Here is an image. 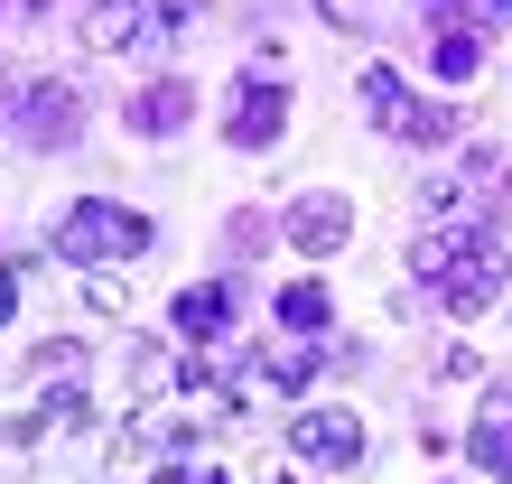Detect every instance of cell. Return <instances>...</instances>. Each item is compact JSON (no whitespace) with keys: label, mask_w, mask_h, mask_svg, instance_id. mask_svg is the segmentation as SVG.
<instances>
[{"label":"cell","mask_w":512,"mask_h":484,"mask_svg":"<svg viewBox=\"0 0 512 484\" xmlns=\"http://www.w3.org/2000/svg\"><path fill=\"white\" fill-rule=\"evenodd\" d=\"M419 280H438V298L447 308H485L494 298V280H503V252L485 233H438V242H419Z\"/></svg>","instance_id":"6da1fadb"},{"label":"cell","mask_w":512,"mask_h":484,"mask_svg":"<svg viewBox=\"0 0 512 484\" xmlns=\"http://www.w3.org/2000/svg\"><path fill=\"white\" fill-rule=\"evenodd\" d=\"M56 252L66 261H131V252H149V224L131 215V205H103V196H84V205H66V224H56Z\"/></svg>","instance_id":"7a4b0ae2"},{"label":"cell","mask_w":512,"mask_h":484,"mask_svg":"<svg viewBox=\"0 0 512 484\" xmlns=\"http://www.w3.org/2000/svg\"><path fill=\"white\" fill-rule=\"evenodd\" d=\"M289 457L298 466H364V419L354 410H298L289 419Z\"/></svg>","instance_id":"3957f363"},{"label":"cell","mask_w":512,"mask_h":484,"mask_svg":"<svg viewBox=\"0 0 512 484\" xmlns=\"http://www.w3.org/2000/svg\"><path fill=\"white\" fill-rule=\"evenodd\" d=\"M364 112L382 121V131H401V140H438V131H447V112L410 103V94H401V75H391V66H364Z\"/></svg>","instance_id":"277c9868"},{"label":"cell","mask_w":512,"mask_h":484,"mask_svg":"<svg viewBox=\"0 0 512 484\" xmlns=\"http://www.w3.org/2000/svg\"><path fill=\"white\" fill-rule=\"evenodd\" d=\"M224 131L243 140V149H270V140L289 131V94H280V84H261V75H252V84H243V103L224 112Z\"/></svg>","instance_id":"5b68a950"},{"label":"cell","mask_w":512,"mask_h":484,"mask_svg":"<svg viewBox=\"0 0 512 484\" xmlns=\"http://www.w3.org/2000/svg\"><path fill=\"white\" fill-rule=\"evenodd\" d=\"M345 233H354V205L345 196H298L289 205V242H298V252H336Z\"/></svg>","instance_id":"8992f818"},{"label":"cell","mask_w":512,"mask_h":484,"mask_svg":"<svg viewBox=\"0 0 512 484\" xmlns=\"http://www.w3.org/2000/svg\"><path fill=\"white\" fill-rule=\"evenodd\" d=\"M187 112H196V94H187V84H149V94H131V131L168 140V131H187Z\"/></svg>","instance_id":"52a82bcc"},{"label":"cell","mask_w":512,"mask_h":484,"mask_svg":"<svg viewBox=\"0 0 512 484\" xmlns=\"http://www.w3.org/2000/svg\"><path fill=\"white\" fill-rule=\"evenodd\" d=\"M429 56H438V75H447V84H466L475 66H485V38H475L466 19H447V28H429Z\"/></svg>","instance_id":"ba28073f"},{"label":"cell","mask_w":512,"mask_h":484,"mask_svg":"<svg viewBox=\"0 0 512 484\" xmlns=\"http://www.w3.org/2000/svg\"><path fill=\"white\" fill-rule=\"evenodd\" d=\"M28 140H38V149L75 140V94H66V84H38V94H28Z\"/></svg>","instance_id":"9c48e42d"},{"label":"cell","mask_w":512,"mask_h":484,"mask_svg":"<svg viewBox=\"0 0 512 484\" xmlns=\"http://www.w3.org/2000/svg\"><path fill=\"white\" fill-rule=\"evenodd\" d=\"M224 317H233V289H224V280L177 298V336H224Z\"/></svg>","instance_id":"30bf717a"},{"label":"cell","mask_w":512,"mask_h":484,"mask_svg":"<svg viewBox=\"0 0 512 484\" xmlns=\"http://www.w3.org/2000/svg\"><path fill=\"white\" fill-rule=\"evenodd\" d=\"M280 326L289 336H317L326 326V289H280Z\"/></svg>","instance_id":"8fae6325"},{"label":"cell","mask_w":512,"mask_h":484,"mask_svg":"<svg viewBox=\"0 0 512 484\" xmlns=\"http://www.w3.org/2000/svg\"><path fill=\"white\" fill-rule=\"evenodd\" d=\"M10 308H19V289H10V280H0V317H10Z\"/></svg>","instance_id":"7c38bea8"},{"label":"cell","mask_w":512,"mask_h":484,"mask_svg":"<svg viewBox=\"0 0 512 484\" xmlns=\"http://www.w3.org/2000/svg\"><path fill=\"white\" fill-rule=\"evenodd\" d=\"M168 484H224V475H168Z\"/></svg>","instance_id":"4fadbf2b"}]
</instances>
